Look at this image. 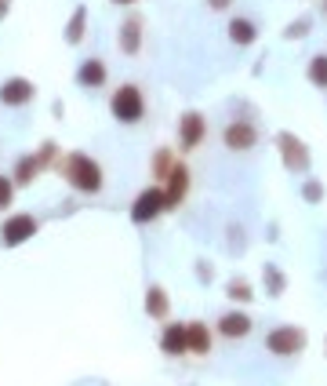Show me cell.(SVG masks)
Returning a JSON list of instances; mask_svg holds the SVG:
<instances>
[{
    "instance_id": "obj_26",
    "label": "cell",
    "mask_w": 327,
    "mask_h": 386,
    "mask_svg": "<svg viewBox=\"0 0 327 386\" xmlns=\"http://www.w3.org/2000/svg\"><path fill=\"white\" fill-rule=\"evenodd\" d=\"M309 26H313V19L302 15V19H294V22L284 29V37H287V41H302V37H309Z\"/></svg>"
},
{
    "instance_id": "obj_7",
    "label": "cell",
    "mask_w": 327,
    "mask_h": 386,
    "mask_svg": "<svg viewBox=\"0 0 327 386\" xmlns=\"http://www.w3.org/2000/svg\"><path fill=\"white\" fill-rule=\"evenodd\" d=\"M222 146L233 150V153H247L258 146V127L251 120H229L222 127Z\"/></svg>"
},
{
    "instance_id": "obj_8",
    "label": "cell",
    "mask_w": 327,
    "mask_h": 386,
    "mask_svg": "<svg viewBox=\"0 0 327 386\" xmlns=\"http://www.w3.org/2000/svg\"><path fill=\"white\" fill-rule=\"evenodd\" d=\"M33 99H37V84H33L29 77H8L4 84H0V106L22 110V106H29Z\"/></svg>"
},
{
    "instance_id": "obj_2",
    "label": "cell",
    "mask_w": 327,
    "mask_h": 386,
    "mask_svg": "<svg viewBox=\"0 0 327 386\" xmlns=\"http://www.w3.org/2000/svg\"><path fill=\"white\" fill-rule=\"evenodd\" d=\"M109 113L120 120V124H139L142 117H146V95H142V88L139 84H120L117 91H113V99H109Z\"/></svg>"
},
{
    "instance_id": "obj_20",
    "label": "cell",
    "mask_w": 327,
    "mask_h": 386,
    "mask_svg": "<svg viewBox=\"0 0 327 386\" xmlns=\"http://www.w3.org/2000/svg\"><path fill=\"white\" fill-rule=\"evenodd\" d=\"M262 284H266V296H273V299H280L287 292V277L277 263H262Z\"/></svg>"
},
{
    "instance_id": "obj_15",
    "label": "cell",
    "mask_w": 327,
    "mask_h": 386,
    "mask_svg": "<svg viewBox=\"0 0 327 386\" xmlns=\"http://www.w3.org/2000/svg\"><path fill=\"white\" fill-rule=\"evenodd\" d=\"M41 172H44V168H41L37 153H22V157H15V165H11V179H15V186H33Z\"/></svg>"
},
{
    "instance_id": "obj_18",
    "label": "cell",
    "mask_w": 327,
    "mask_h": 386,
    "mask_svg": "<svg viewBox=\"0 0 327 386\" xmlns=\"http://www.w3.org/2000/svg\"><path fill=\"white\" fill-rule=\"evenodd\" d=\"M229 41H233L237 48H251L258 41V26L251 19H233L229 22Z\"/></svg>"
},
{
    "instance_id": "obj_5",
    "label": "cell",
    "mask_w": 327,
    "mask_h": 386,
    "mask_svg": "<svg viewBox=\"0 0 327 386\" xmlns=\"http://www.w3.org/2000/svg\"><path fill=\"white\" fill-rule=\"evenodd\" d=\"M266 350L277 353V358H294V353L306 350V332L299 325H280L266 335Z\"/></svg>"
},
{
    "instance_id": "obj_16",
    "label": "cell",
    "mask_w": 327,
    "mask_h": 386,
    "mask_svg": "<svg viewBox=\"0 0 327 386\" xmlns=\"http://www.w3.org/2000/svg\"><path fill=\"white\" fill-rule=\"evenodd\" d=\"M186 346H189V353H196V358L211 353V328L204 325V320H193V325H186Z\"/></svg>"
},
{
    "instance_id": "obj_4",
    "label": "cell",
    "mask_w": 327,
    "mask_h": 386,
    "mask_svg": "<svg viewBox=\"0 0 327 386\" xmlns=\"http://www.w3.org/2000/svg\"><path fill=\"white\" fill-rule=\"evenodd\" d=\"M37 230H41L37 215L15 212V215H8L4 222H0V244H4V248H18V244H26L29 237H37Z\"/></svg>"
},
{
    "instance_id": "obj_22",
    "label": "cell",
    "mask_w": 327,
    "mask_h": 386,
    "mask_svg": "<svg viewBox=\"0 0 327 386\" xmlns=\"http://www.w3.org/2000/svg\"><path fill=\"white\" fill-rule=\"evenodd\" d=\"M225 296L233 299V303H251L254 299V288H251V281H244V277H233L225 284Z\"/></svg>"
},
{
    "instance_id": "obj_14",
    "label": "cell",
    "mask_w": 327,
    "mask_h": 386,
    "mask_svg": "<svg viewBox=\"0 0 327 386\" xmlns=\"http://www.w3.org/2000/svg\"><path fill=\"white\" fill-rule=\"evenodd\" d=\"M160 350L168 353V358H186L189 346H186V325L182 320H168L160 332Z\"/></svg>"
},
{
    "instance_id": "obj_24",
    "label": "cell",
    "mask_w": 327,
    "mask_h": 386,
    "mask_svg": "<svg viewBox=\"0 0 327 386\" xmlns=\"http://www.w3.org/2000/svg\"><path fill=\"white\" fill-rule=\"evenodd\" d=\"M37 160H41V168H58V160H62L58 157V142H51V139L41 142L37 146Z\"/></svg>"
},
{
    "instance_id": "obj_6",
    "label": "cell",
    "mask_w": 327,
    "mask_h": 386,
    "mask_svg": "<svg viewBox=\"0 0 327 386\" xmlns=\"http://www.w3.org/2000/svg\"><path fill=\"white\" fill-rule=\"evenodd\" d=\"M160 212H168L164 186H149V189H142L139 197H135V204H131V222H135V226H149Z\"/></svg>"
},
{
    "instance_id": "obj_21",
    "label": "cell",
    "mask_w": 327,
    "mask_h": 386,
    "mask_svg": "<svg viewBox=\"0 0 327 386\" xmlns=\"http://www.w3.org/2000/svg\"><path fill=\"white\" fill-rule=\"evenodd\" d=\"M306 77H309V84H313V88H327V55H323V51L309 58Z\"/></svg>"
},
{
    "instance_id": "obj_13",
    "label": "cell",
    "mask_w": 327,
    "mask_h": 386,
    "mask_svg": "<svg viewBox=\"0 0 327 386\" xmlns=\"http://www.w3.org/2000/svg\"><path fill=\"white\" fill-rule=\"evenodd\" d=\"M251 328H254V320H251V313H244V310H229V313L218 317V332H222L225 339H247Z\"/></svg>"
},
{
    "instance_id": "obj_1",
    "label": "cell",
    "mask_w": 327,
    "mask_h": 386,
    "mask_svg": "<svg viewBox=\"0 0 327 386\" xmlns=\"http://www.w3.org/2000/svg\"><path fill=\"white\" fill-rule=\"evenodd\" d=\"M58 172H62V179L70 182L77 193H98L106 186V175H102V165L91 157V153H84V150H73V153H65L62 160H58Z\"/></svg>"
},
{
    "instance_id": "obj_9",
    "label": "cell",
    "mask_w": 327,
    "mask_h": 386,
    "mask_svg": "<svg viewBox=\"0 0 327 386\" xmlns=\"http://www.w3.org/2000/svg\"><path fill=\"white\" fill-rule=\"evenodd\" d=\"M204 135H208V120H204V113L186 110L182 120H178V146H182V150H196V146L204 142Z\"/></svg>"
},
{
    "instance_id": "obj_12",
    "label": "cell",
    "mask_w": 327,
    "mask_h": 386,
    "mask_svg": "<svg viewBox=\"0 0 327 386\" xmlns=\"http://www.w3.org/2000/svg\"><path fill=\"white\" fill-rule=\"evenodd\" d=\"M142 37H146V22H142L139 15H131V19H124V26H120L117 44H120L124 55H139V51H142Z\"/></svg>"
},
{
    "instance_id": "obj_19",
    "label": "cell",
    "mask_w": 327,
    "mask_h": 386,
    "mask_svg": "<svg viewBox=\"0 0 327 386\" xmlns=\"http://www.w3.org/2000/svg\"><path fill=\"white\" fill-rule=\"evenodd\" d=\"M84 33H87V8L80 4V8H73V15H70V22H65V44L70 48H77L80 41H84Z\"/></svg>"
},
{
    "instance_id": "obj_31",
    "label": "cell",
    "mask_w": 327,
    "mask_h": 386,
    "mask_svg": "<svg viewBox=\"0 0 327 386\" xmlns=\"http://www.w3.org/2000/svg\"><path fill=\"white\" fill-rule=\"evenodd\" d=\"M113 4H120V8H131V4H139V0H113Z\"/></svg>"
},
{
    "instance_id": "obj_25",
    "label": "cell",
    "mask_w": 327,
    "mask_h": 386,
    "mask_svg": "<svg viewBox=\"0 0 327 386\" xmlns=\"http://www.w3.org/2000/svg\"><path fill=\"white\" fill-rule=\"evenodd\" d=\"M323 193H327V189H323L320 179H306V182H302V201H306V204H320Z\"/></svg>"
},
{
    "instance_id": "obj_17",
    "label": "cell",
    "mask_w": 327,
    "mask_h": 386,
    "mask_svg": "<svg viewBox=\"0 0 327 386\" xmlns=\"http://www.w3.org/2000/svg\"><path fill=\"white\" fill-rule=\"evenodd\" d=\"M168 313H171L168 292H164L160 284H149V288H146V317H153V320H168Z\"/></svg>"
},
{
    "instance_id": "obj_3",
    "label": "cell",
    "mask_w": 327,
    "mask_h": 386,
    "mask_svg": "<svg viewBox=\"0 0 327 386\" xmlns=\"http://www.w3.org/2000/svg\"><path fill=\"white\" fill-rule=\"evenodd\" d=\"M277 150H280V160H284V168H287L291 175H309L313 157H309V146H306L299 135L280 132V135H277Z\"/></svg>"
},
{
    "instance_id": "obj_28",
    "label": "cell",
    "mask_w": 327,
    "mask_h": 386,
    "mask_svg": "<svg viewBox=\"0 0 327 386\" xmlns=\"http://www.w3.org/2000/svg\"><path fill=\"white\" fill-rule=\"evenodd\" d=\"M208 8L211 11H229V8H233V0H208Z\"/></svg>"
},
{
    "instance_id": "obj_27",
    "label": "cell",
    "mask_w": 327,
    "mask_h": 386,
    "mask_svg": "<svg viewBox=\"0 0 327 386\" xmlns=\"http://www.w3.org/2000/svg\"><path fill=\"white\" fill-rule=\"evenodd\" d=\"M15 189H18V186H15L11 175H0V212L15 204Z\"/></svg>"
},
{
    "instance_id": "obj_29",
    "label": "cell",
    "mask_w": 327,
    "mask_h": 386,
    "mask_svg": "<svg viewBox=\"0 0 327 386\" xmlns=\"http://www.w3.org/2000/svg\"><path fill=\"white\" fill-rule=\"evenodd\" d=\"M196 277H200V281H204V284H208V281H211V277H215V270H211V266H208V263H200V266H196Z\"/></svg>"
},
{
    "instance_id": "obj_23",
    "label": "cell",
    "mask_w": 327,
    "mask_h": 386,
    "mask_svg": "<svg viewBox=\"0 0 327 386\" xmlns=\"http://www.w3.org/2000/svg\"><path fill=\"white\" fill-rule=\"evenodd\" d=\"M171 168H175V150H168V146L156 150V157H153V175L156 179H168Z\"/></svg>"
},
{
    "instance_id": "obj_30",
    "label": "cell",
    "mask_w": 327,
    "mask_h": 386,
    "mask_svg": "<svg viewBox=\"0 0 327 386\" xmlns=\"http://www.w3.org/2000/svg\"><path fill=\"white\" fill-rule=\"evenodd\" d=\"M8 8H11V0H0V22L8 19Z\"/></svg>"
},
{
    "instance_id": "obj_10",
    "label": "cell",
    "mask_w": 327,
    "mask_h": 386,
    "mask_svg": "<svg viewBox=\"0 0 327 386\" xmlns=\"http://www.w3.org/2000/svg\"><path fill=\"white\" fill-rule=\"evenodd\" d=\"M186 189H189V168L182 160H175V168L164 179V201H168V212H175L182 201H186Z\"/></svg>"
},
{
    "instance_id": "obj_32",
    "label": "cell",
    "mask_w": 327,
    "mask_h": 386,
    "mask_svg": "<svg viewBox=\"0 0 327 386\" xmlns=\"http://www.w3.org/2000/svg\"><path fill=\"white\" fill-rule=\"evenodd\" d=\"M320 11H323V15H327V0H323V4H320Z\"/></svg>"
},
{
    "instance_id": "obj_11",
    "label": "cell",
    "mask_w": 327,
    "mask_h": 386,
    "mask_svg": "<svg viewBox=\"0 0 327 386\" xmlns=\"http://www.w3.org/2000/svg\"><path fill=\"white\" fill-rule=\"evenodd\" d=\"M106 80H109V70H106L102 58H84L77 66V88H84V91L106 88Z\"/></svg>"
}]
</instances>
